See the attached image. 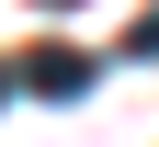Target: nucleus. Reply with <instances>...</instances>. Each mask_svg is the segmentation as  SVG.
Returning a JSON list of instances; mask_svg holds the SVG:
<instances>
[{
  "label": "nucleus",
  "mask_w": 159,
  "mask_h": 147,
  "mask_svg": "<svg viewBox=\"0 0 159 147\" xmlns=\"http://www.w3.org/2000/svg\"><path fill=\"white\" fill-rule=\"evenodd\" d=\"M23 79H34L46 102H80V91H91V57H80V45H34V57H23Z\"/></svg>",
  "instance_id": "nucleus-1"
},
{
  "label": "nucleus",
  "mask_w": 159,
  "mask_h": 147,
  "mask_svg": "<svg viewBox=\"0 0 159 147\" xmlns=\"http://www.w3.org/2000/svg\"><path fill=\"white\" fill-rule=\"evenodd\" d=\"M125 57H159V0H148V23L125 34Z\"/></svg>",
  "instance_id": "nucleus-2"
},
{
  "label": "nucleus",
  "mask_w": 159,
  "mask_h": 147,
  "mask_svg": "<svg viewBox=\"0 0 159 147\" xmlns=\"http://www.w3.org/2000/svg\"><path fill=\"white\" fill-rule=\"evenodd\" d=\"M46 11H68V0H46Z\"/></svg>",
  "instance_id": "nucleus-3"
},
{
  "label": "nucleus",
  "mask_w": 159,
  "mask_h": 147,
  "mask_svg": "<svg viewBox=\"0 0 159 147\" xmlns=\"http://www.w3.org/2000/svg\"><path fill=\"white\" fill-rule=\"evenodd\" d=\"M0 91H11V79H0Z\"/></svg>",
  "instance_id": "nucleus-4"
}]
</instances>
